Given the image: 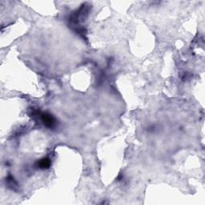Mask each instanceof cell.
<instances>
[{
  "label": "cell",
  "instance_id": "obj_1",
  "mask_svg": "<svg viewBox=\"0 0 205 205\" xmlns=\"http://www.w3.org/2000/svg\"><path fill=\"white\" fill-rule=\"evenodd\" d=\"M51 166V160L48 158H43L37 163V167L40 169H47Z\"/></svg>",
  "mask_w": 205,
  "mask_h": 205
}]
</instances>
